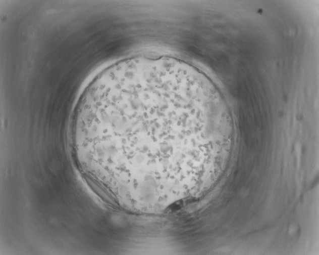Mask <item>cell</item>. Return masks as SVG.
<instances>
[{"mask_svg":"<svg viewBox=\"0 0 319 255\" xmlns=\"http://www.w3.org/2000/svg\"><path fill=\"white\" fill-rule=\"evenodd\" d=\"M79 127L105 181L125 190L182 181L188 143L208 132L192 100L156 85L103 93L85 105Z\"/></svg>","mask_w":319,"mask_h":255,"instance_id":"obj_1","label":"cell"}]
</instances>
